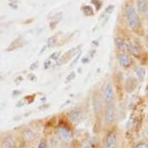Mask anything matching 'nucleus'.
<instances>
[{
	"instance_id": "obj_1",
	"label": "nucleus",
	"mask_w": 148,
	"mask_h": 148,
	"mask_svg": "<svg viewBox=\"0 0 148 148\" xmlns=\"http://www.w3.org/2000/svg\"><path fill=\"white\" fill-rule=\"evenodd\" d=\"M74 127L68 122L67 119L60 118L58 120L57 124L54 126V134L63 145H70L75 139Z\"/></svg>"
},
{
	"instance_id": "obj_21",
	"label": "nucleus",
	"mask_w": 148,
	"mask_h": 148,
	"mask_svg": "<svg viewBox=\"0 0 148 148\" xmlns=\"http://www.w3.org/2000/svg\"><path fill=\"white\" fill-rule=\"evenodd\" d=\"M18 141L16 140L15 142H13V143L7 145V146H5L3 148H18Z\"/></svg>"
},
{
	"instance_id": "obj_17",
	"label": "nucleus",
	"mask_w": 148,
	"mask_h": 148,
	"mask_svg": "<svg viewBox=\"0 0 148 148\" xmlns=\"http://www.w3.org/2000/svg\"><path fill=\"white\" fill-rule=\"evenodd\" d=\"M75 78H76V72L75 71H71V72L66 76V78H65V82H66V83H69V82L73 81Z\"/></svg>"
},
{
	"instance_id": "obj_20",
	"label": "nucleus",
	"mask_w": 148,
	"mask_h": 148,
	"mask_svg": "<svg viewBox=\"0 0 148 148\" xmlns=\"http://www.w3.org/2000/svg\"><path fill=\"white\" fill-rule=\"evenodd\" d=\"M83 11L86 15H92L94 14V11H92V7H90V6H84Z\"/></svg>"
},
{
	"instance_id": "obj_4",
	"label": "nucleus",
	"mask_w": 148,
	"mask_h": 148,
	"mask_svg": "<svg viewBox=\"0 0 148 148\" xmlns=\"http://www.w3.org/2000/svg\"><path fill=\"white\" fill-rule=\"evenodd\" d=\"M116 120H117V109H116V103L104 105L103 114L101 119V128L103 131L112 129L115 127Z\"/></svg>"
},
{
	"instance_id": "obj_18",
	"label": "nucleus",
	"mask_w": 148,
	"mask_h": 148,
	"mask_svg": "<svg viewBox=\"0 0 148 148\" xmlns=\"http://www.w3.org/2000/svg\"><path fill=\"white\" fill-rule=\"evenodd\" d=\"M60 56H62V53H60V52H55V53H53L51 56H50V60L57 62V60H59L60 59Z\"/></svg>"
},
{
	"instance_id": "obj_8",
	"label": "nucleus",
	"mask_w": 148,
	"mask_h": 148,
	"mask_svg": "<svg viewBox=\"0 0 148 148\" xmlns=\"http://www.w3.org/2000/svg\"><path fill=\"white\" fill-rule=\"evenodd\" d=\"M85 113H84L83 109L81 108H73V109L69 110L65 114V118L73 127H76L80 124L84 119Z\"/></svg>"
},
{
	"instance_id": "obj_7",
	"label": "nucleus",
	"mask_w": 148,
	"mask_h": 148,
	"mask_svg": "<svg viewBox=\"0 0 148 148\" xmlns=\"http://www.w3.org/2000/svg\"><path fill=\"white\" fill-rule=\"evenodd\" d=\"M18 137H20V140L23 142V143L31 145L33 142H35L39 138V134L33 128L26 127V128L22 130Z\"/></svg>"
},
{
	"instance_id": "obj_13",
	"label": "nucleus",
	"mask_w": 148,
	"mask_h": 148,
	"mask_svg": "<svg viewBox=\"0 0 148 148\" xmlns=\"http://www.w3.org/2000/svg\"><path fill=\"white\" fill-rule=\"evenodd\" d=\"M134 73H136V78L137 79L138 83H143L145 79V74H146V70L142 65H138L134 68Z\"/></svg>"
},
{
	"instance_id": "obj_22",
	"label": "nucleus",
	"mask_w": 148,
	"mask_h": 148,
	"mask_svg": "<svg viewBox=\"0 0 148 148\" xmlns=\"http://www.w3.org/2000/svg\"><path fill=\"white\" fill-rule=\"evenodd\" d=\"M79 58H80V54H78L77 56H76V57H75V60H73V62L70 63V67H73L74 65H75L76 63H77V62L79 60Z\"/></svg>"
},
{
	"instance_id": "obj_31",
	"label": "nucleus",
	"mask_w": 148,
	"mask_h": 148,
	"mask_svg": "<svg viewBox=\"0 0 148 148\" xmlns=\"http://www.w3.org/2000/svg\"><path fill=\"white\" fill-rule=\"evenodd\" d=\"M17 95H21V92H13V96H14V97H16Z\"/></svg>"
},
{
	"instance_id": "obj_24",
	"label": "nucleus",
	"mask_w": 148,
	"mask_h": 148,
	"mask_svg": "<svg viewBox=\"0 0 148 148\" xmlns=\"http://www.w3.org/2000/svg\"><path fill=\"white\" fill-rule=\"evenodd\" d=\"M114 5H110V6H108L106 9H105V11H106L107 14H111V13L113 12V10H114Z\"/></svg>"
},
{
	"instance_id": "obj_15",
	"label": "nucleus",
	"mask_w": 148,
	"mask_h": 148,
	"mask_svg": "<svg viewBox=\"0 0 148 148\" xmlns=\"http://www.w3.org/2000/svg\"><path fill=\"white\" fill-rule=\"evenodd\" d=\"M82 148H95V144L92 139H87L82 144Z\"/></svg>"
},
{
	"instance_id": "obj_19",
	"label": "nucleus",
	"mask_w": 148,
	"mask_h": 148,
	"mask_svg": "<svg viewBox=\"0 0 148 148\" xmlns=\"http://www.w3.org/2000/svg\"><path fill=\"white\" fill-rule=\"evenodd\" d=\"M56 43H57V36H53L51 38L48 39L47 41V46L48 47H54Z\"/></svg>"
},
{
	"instance_id": "obj_9",
	"label": "nucleus",
	"mask_w": 148,
	"mask_h": 148,
	"mask_svg": "<svg viewBox=\"0 0 148 148\" xmlns=\"http://www.w3.org/2000/svg\"><path fill=\"white\" fill-rule=\"evenodd\" d=\"M117 62L123 69H130L134 65V57L128 53H118Z\"/></svg>"
},
{
	"instance_id": "obj_28",
	"label": "nucleus",
	"mask_w": 148,
	"mask_h": 148,
	"mask_svg": "<svg viewBox=\"0 0 148 148\" xmlns=\"http://www.w3.org/2000/svg\"><path fill=\"white\" fill-rule=\"evenodd\" d=\"M144 95L145 97L148 99V83L146 84V86H145V89H144Z\"/></svg>"
},
{
	"instance_id": "obj_14",
	"label": "nucleus",
	"mask_w": 148,
	"mask_h": 148,
	"mask_svg": "<svg viewBox=\"0 0 148 148\" xmlns=\"http://www.w3.org/2000/svg\"><path fill=\"white\" fill-rule=\"evenodd\" d=\"M36 148H49V141L47 137H42L36 145Z\"/></svg>"
},
{
	"instance_id": "obj_12",
	"label": "nucleus",
	"mask_w": 148,
	"mask_h": 148,
	"mask_svg": "<svg viewBox=\"0 0 148 148\" xmlns=\"http://www.w3.org/2000/svg\"><path fill=\"white\" fill-rule=\"evenodd\" d=\"M141 47L137 41H132L129 42V54L133 56L134 58L139 59L141 55Z\"/></svg>"
},
{
	"instance_id": "obj_30",
	"label": "nucleus",
	"mask_w": 148,
	"mask_h": 148,
	"mask_svg": "<svg viewBox=\"0 0 148 148\" xmlns=\"http://www.w3.org/2000/svg\"><path fill=\"white\" fill-rule=\"evenodd\" d=\"M90 62V59H89L88 57H85L83 60H82V62H83V63H87V62Z\"/></svg>"
},
{
	"instance_id": "obj_3",
	"label": "nucleus",
	"mask_w": 148,
	"mask_h": 148,
	"mask_svg": "<svg viewBox=\"0 0 148 148\" xmlns=\"http://www.w3.org/2000/svg\"><path fill=\"white\" fill-rule=\"evenodd\" d=\"M91 105H92V116H94L95 122L101 127V119L104 110V102L103 99H102L101 91L97 90V91H95L92 94Z\"/></svg>"
},
{
	"instance_id": "obj_2",
	"label": "nucleus",
	"mask_w": 148,
	"mask_h": 148,
	"mask_svg": "<svg viewBox=\"0 0 148 148\" xmlns=\"http://www.w3.org/2000/svg\"><path fill=\"white\" fill-rule=\"evenodd\" d=\"M124 12H125V18L130 29L134 31V33H140L142 30V23L140 16L136 12V7L131 3L126 4Z\"/></svg>"
},
{
	"instance_id": "obj_10",
	"label": "nucleus",
	"mask_w": 148,
	"mask_h": 148,
	"mask_svg": "<svg viewBox=\"0 0 148 148\" xmlns=\"http://www.w3.org/2000/svg\"><path fill=\"white\" fill-rule=\"evenodd\" d=\"M136 12L140 17L145 18L148 21V1L147 0H136Z\"/></svg>"
},
{
	"instance_id": "obj_25",
	"label": "nucleus",
	"mask_w": 148,
	"mask_h": 148,
	"mask_svg": "<svg viewBox=\"0 0 148 148\" xmlns=\"http://www.w3.org/2000/svg\"><path fill=\"white\" fill-rule=\"evenodd\" d=\"M18 148H30V145H28V144H26V143H23V142L21 141V144L18 143Z\"/></svg>"
},
{
	"instance_id": "obj_5",
	"label": "nucleus",
	"mask_w": 148,
	"mask_h": 148,
	"mask_svg": "<svg viewBox=\"0 0 148 148\" xmlns=\"http://www.w3.org/2000/svg\"><path fill=\"white\" fill-rule=\"evenodd\" d=\"M119 145V134L116 127L105 131L103 138L100 141V148H117Z\"/></svg>"
},
{
	"instance_id": "obj_11",
	"label": "nucleus",
	"mask_w": 148,
	"mask_h": 148,
	"mask_svg": "<svg viewBox=\"0 0 148 148\" xmlns=\"http://www.w3.org/2000/svg\"><path fill=\"white\" fill-rule=\"evenodd\" d=\"M114 42L118 53H128L129 54V42H127L122 36H116L114 38Z\"/></svg>"
},
{
	"instance_id": "obj_6",
	"label": "nucleus",
	"mask_w": 148,
	"mask_h": 148,
	"mask_svg": "<svg viewBox=\"0 0 148 148\" xmlns=\"http://www.w3.org/2000/svg\"><path fill=\"white\" fill-rule=\"evenodd\" d=\"M101 96L104 105L116 103V90L111 82H107L106 84H104L103 88L101 90Z\"/></svg>"
},
{
	"instance_id": "obj_29",
	"label": "nucleus",
	"mask_w": 148,
	"mask_h": 148,
	"mask_svg": "<svg viewBox=\"0 0 148 148\" xmlns=\"http://www.w3.org/2000/svg\"><path fill=\"white\" fill-rule=\"evenodd\" d=\"M37 64H38V63H37V62H34V63H32V64H31L30 65V69L31 70H33V69H35V68H37Z\"/></svg>"
},
{
	"instance_id": "obj_26",
	"label": "nucleus",
	"mask_w": 148,
	"mask_h": 148,
	"mask_svg": "<svg viewBox=\"0 0 148 148\" xmlns=\"http://www.w3.org/2000/svg\"><path fill=\"white\" fill-rule=\"evenodd\" d=\"M25 104V99H21V101H18L17 103H16V107H23Z\"/></svg>"
},
{
	"instance_id": "obj_32",
	"label": "nucleus",
	"mask_w": 148,
	"mask_h": 148,
	"mask_svg": "<svg viewBox=\"0 0 148 148\" xmlns=\"http://www.w3.org/2000/svg\"><path fill=\"white\" fill-rule=\"evenodd\" d=\"M145 39H146V41L148 42V33L146 34V35H145Z\"/></svg>"
},
{
	"instance_id": "obj_23",
	"label": "nucleus",
	"mask_w": 148,
	"mask_h": 148,
	"mask_svg": "<svg viewBox=\"0 0 148 148\" xmlns=\"http://www.w3.org/2000/svg\"><path fill=\"white\" fill-rule=\"evenodd\" d=\"M51 65H52L51 60H46L45 63H44V68H45V69H48V68L51 67Z\"/></svg>"
},
{
	"instance_id": "obj_16",
	"label": "nucleus",
	"mask_w": 148,
	"mask_h": 148,
	"mask_svg": "<svg viewBox=\"0 0 148 148\" xmlns=\"http://www.w3.org/2000/svg\"><path fill=\"white\" fill-rule=\"evenodd\" d=\"M134 148H148V142L145 141V140L138 141L134 144Z\"/></svg>"
},
{
	"instance_id": "obj_27",
	"label": "nucleus",
	"mask_w": 148,
	"mask_h": 148,
	"mask_svg": "<svg viewBox=\"0 0 148 148\" xmlns=\"http://www.w3.org/2000/svg\"><path fill=\"white\" fill-rule=\"evenodd\" d=\"M28 79H29L31 82H35L36 81V76L34 75V74H29V75H28Z\"/></svg>"
}]
</instances>
